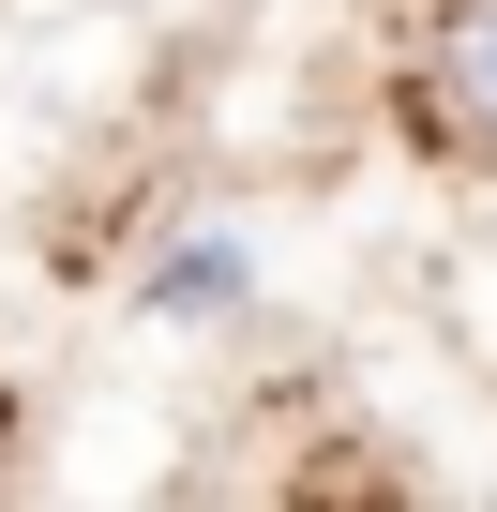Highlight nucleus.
<instances>
[{
    "label": "nucleus",
    "mask_w": 497,
    "mask_h": 512,
    "mask_svg": "<svg viewBox=\"0 0 497 512\" xmlns=\"http://www.w3.org/2000/svg\"><path fill=\"white\" fill-rule=\"evenodd\" d=\"M422 136L437 151H497V0H437V31H422Z\"/></svg>",
    "instance_id": "f257e3e1"
},
{
    "label": "nucleus",
    "mask_w": 497,
    "mask_h": 512,
    "mask_svg": "<svg viewBox=\"0 0 497 512\" xmlns=\"http://www.w3.org/2000/svg\"><path fill=\"white\" fill-rule=\"evenodd\" d=\"M151 317H166V332H181V317H241V241H226V226H196V241L151 256Z\"/></svg>",
    "instance_id": "f03ea898"
}]
</instances>
